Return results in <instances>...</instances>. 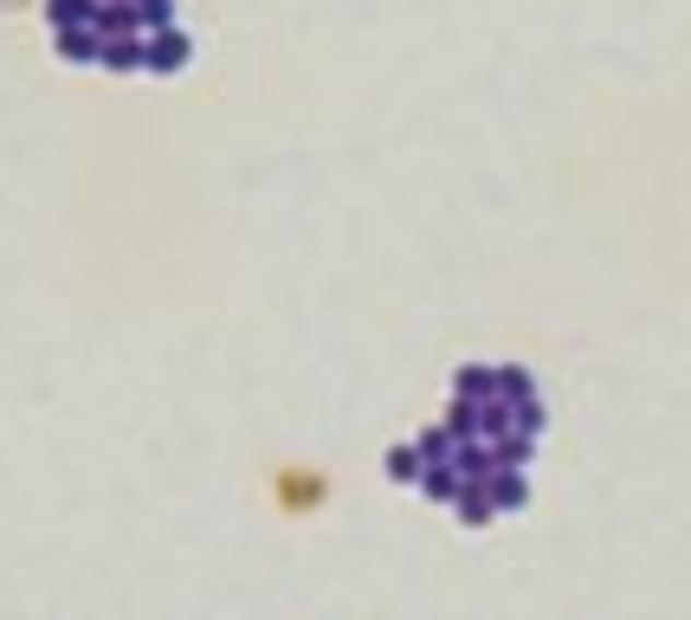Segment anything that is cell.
<instances>
[{"instance_id": "cell-1", "label": "cell", "mask_w": 691, "mask_h": 620, "mask_svg": "<svg viewBox=\"0 0 691 620\" xmlns=\"http://www.w3.org/2000/svg\"><path fill=\"white\" fill-rule=\"evenodd\" d=\"M181 66H188V39H181L175 26L142 39V71H181Z\"/></svg>"}, {"instance_id": "cell-4", "label": "cell", "mask_w": 691, "mask_h": 620, "mask_svg": "<svg viewBox=\"0 0 691 620\" xmlns=\"http://www.w3.org/2000/svg\"><path fill=\"white\" fill-rule=\"evenodd\" d=\"M142 20V33H168V20H175V0H130Z\"/></svg>"}, {"instance_id": "cell-3", "label": "cell", "mask_w": 691, "mask_h": 620, "mask_svg": "<svg viewBox=\"0 0 691 620\" xmlns=\"http://www.w3.org/2000/svg\"><path fill=\"white\" fill-rule=\"evenodd\" d=\"M97 7H104V0H46V20H52L59 33H71V26H91Z\"/></svg>"}, {"instance_id": "cell-2", "label": "cell", "mask_w": 691, "mask_h": 620, "mask_svg": "<svg viewBox=\"0 0 691 620\" xmlns=\"http://www.w3.org/2000/svg\"><path fill=\"white\" fill-rule=\"evenodd\" d=\"M59 52L71 66H91V59H104V39H97V26H71V33H59Z\"/></svg>"}]
</instances>
